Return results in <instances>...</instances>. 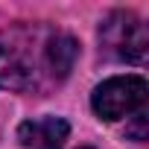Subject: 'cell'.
I'll use <instances>...</instances> for the list:
<instances>
[{
    "label": "cell",
    "mask_w": 149,
    "mask_h": 149,
    "mask_svg": "<svg viewBox=\"0 0 149 149\" xmlns=\"http://www.w3.org/2000/svg\"><path fill=\"white\" fill-rule=\"evenodd\" d=\"M100 44H102L105 56H111L117 61L140 64L146 58V50H149L146 24L134 12L117 9L100 24Z\"/></svg>",
    "instance_id": "cell-2"
},
{
    "label": "cell",
    "mask_w": 149,
    "mask_h": 149,
    "mask_svg": "<svg viewBox=\"0 0 149 149\" xmlns=\"http://www.w3.org/2000/svg\"><path fill=\"white\" fill-rule=\"evenodd\" d=\"M126 134H129L132 140H146V114H143V111L132 114V126L126 129Z\"/></svg>",
    "instance_id": "cell-6"
},
{
    "label": "cell",
    "mask_w": 149,
    "mask_h": 149,
    "mask_svg": "<svg viewBox=\"0 0 149 149\" xmlns=\"http://www.w3.org/2000/svg\"><path fill=\"white\" fill-rule=\"evenodd\" d=\"M67 120L61 117H41V120H26L18 129V140L26 149H61L67 140Z\"/></svg>",
    "instance_id": "cell-4"
},
{
    "label": "cell",
    "mask_w": 149,
    "mask_h": 149,
    "mask_svg": "<svg viewBox=\"0 0 149 149\" xmlns=\"http://www.w3.org/2000/svg\"><path fill=\"white\" fill-rule=\"evenodd\" d=\"M79 58V44L67 32H50L44 44V67L53 79H64Z\"/></svg>",
    "instance_id": "cell-5"
},
{
    "label": "cell",
    "mask_w": 149,
    "mask_h": 149,
    "mask_svg": "<svg viewBox=\"0 0 149 149\" xmlns=\"http://www.w3.org/2000/svg\"><path fill=\"white\" fill-rule=\"evenodd\" d=\"M143 102H146V79L143 76H111L102 85H97V91L91 97L97 117L108 120V123L143 111Z\"/></svg>",
    "instance_id": "cell-3"
},
{
    "label": "cell",
    "mask_w": 149,
    "mask_h": 149,
    "mask_svg": "<svg viewBox=\"0 0 149 149\" xmlns=\"http://www.w3.org/2000/svg\"><path fill=\"white\" fill-rule=\"evenodd\" d=\"M50 32L12 26L0 32V88L29 91L44 67V44Z\"/></svg>",
    "instance_id": "cell-1"
}]
</instances>
